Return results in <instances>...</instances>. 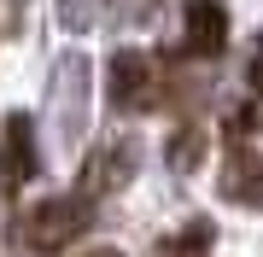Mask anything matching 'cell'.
<instances>
[{
  "label": "cell",
  "instance_id": "obj_1",
  "mask_svg": "<svg viewBox=\"0 0 263 257\" xmlns=\"http://www.w3.org/2000/svg\"><path fill=\"white\" fill-rule=\"evenodd\" d=\"M88 228H94V205H88V193H59V199H41V205H29L24 216H18V240H24L29 251H41V257L76 246Z\"/></svg>",
  "mask_w": 263,
  "mask_h": 257
},
{
  "label": "cell",
  "instance_id": "obj_2",
  "mask_svg": "<svg viewBox=\"0 0 263 257\" xmlns=\"http://www.w3.org/2000/svg\"><path fill=\"white\" fill-rule=\"evenodd\" d=\"M105 82H111V105H123V111H146V105L158 100V70H152V58L135 53V47L111 53Z\"/></svg>",
  "mask_w": 263,
  "mask_h": 257
},
{
  "label": "cell",
  "instance_id": "obj_3",
  "mask_svg": "<svg viewBox=\"0 0 263 257\" xmlns=\"http://www.w3.org/2000/svg\"><path fill=\"white\" fill-rule=\"evenodd\" d=\"M129 175H135V146L129 141H105V146H94L88 152V164H82V193L88 199H100V193H117V187H129Z\"/></svg>",
  "mask_w": 263,
  "mask_h": 257
},
{
  "label": "cell",
  "instance_id": "obj_4",
  "mask_svg": "<svg viewBox=\"0 0 263 257\" xmlns=\"http://www.w3.org/2000/svg\"><path fill=\"white\" fill-rule=\"evenodd\" d=\"M35 175V123L24 111L6 117V141H0V187H24Z\"/></svg>",
  "mask_w": 263,
  "mask_h": 257
},
{
  "label": "cell",
  "instance_id": "obj_5",
  "mask_svg": "<svg viewBox=\"0 0 263 257\" xmlns=\"http://www.w3.org/2000/svg\"><path fill=\"white\" fill-rule=\"evenodd\" d=\"M187 53H199V58H216L228 47V12L216 6V0H193L187 6Z\"/></svg>",
  "mask_w": 263,
  "mask_h": 257
},
{
  "label": "cell",
  "instance_id": "obj_6",
  "mask_svg": "<svg viewBox=\"0 0 263 257\" xmlns=\"http://www.w3.org/2000/svg\"><path fill=\"white\" fill-rule=\"evenodd\" d=\"M222 193L234 205H263V152L234 146V158H228V170H222Z\"/></svg>",
  "mask_w": 263,
  "mask_h": 257
},
{
  "label": "cell",
  "instance_id": "obj_7",
  "mask_svg": "<svg viewBox=\"0 0 263 257\" xmlns=\"http://www.w3.org/2000/svg\"><path fill=\"white\" fill-rule=\"evenodd\" d=\"M211 240H216V228H211L205 216H193L181 234L158 240V251H152V257H205V251H211Z\"/></svg>",
  "mask_w": 263,
  "mask_h": 257
},
{
  "label": "cell",
  "instance_id": "obj_8",
  "mask_svg": "<svg viewBox=\"0 0 263 257\" xmlns=\"http://www.w3.org/2000/svg\"><path fill=\"white\" fill-rule=\"evenodd\" d=\"M199 164H205V129L187 123V129L170 134V170H176V175H193Z\"/></svg>",
  "mask_w": 263,
  "mask_h": 257
},
{
  "label": "cell",
  "instance_id": "obj_9",
  "mask_svg": "<svg viewBox=\"0 0 263 257\" xmlns=\"http://www.w3.org/2000/svg\"><path fill=\"white\" fill-rule=\"evenodd\" d=\"M246 88H252V94H263V35H257V53H252V65H246Z\"/></svg>",
  "mask_w": 263,
  "mask_h": 257
},
{
  "label": "cell",
  "instance_id": "obj_10",
  "mask_svg": "<svg viewBox=\"0 0 263 257\" xmlns=\"http://www.w3.org/2000/svg\"><path fill=\"white\" fill-rule=\"evenodd\" d=\"M82 257H123V251H111V246H100V251H82Z\"/></svg>",
  "mask_w": 263,
  "mask_h": 257
}]
</instances>
